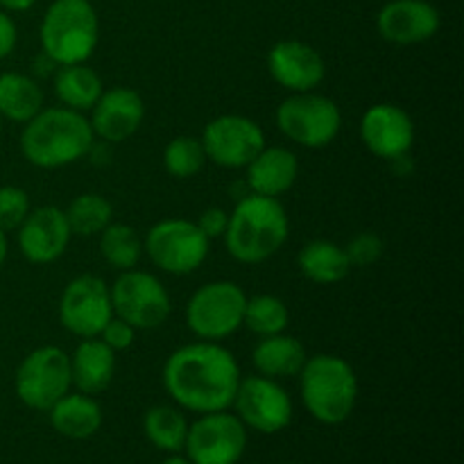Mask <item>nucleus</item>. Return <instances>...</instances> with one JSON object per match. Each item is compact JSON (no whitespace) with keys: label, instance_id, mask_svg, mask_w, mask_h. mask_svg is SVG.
Returning <instances> with one entry per match:
<instances>
[{"label":"nucleus","instance_id":"f257e3e1","mask_svg":"<svg viewBox=\"0 0 464 464\" xmlns=\"http://www.w3.org/2000/svg\"><path fill=\"white\" fill-rule=\"evenodd\" d=\"M240 367L229 349L216 343H195L177 349L163 365V385L186 411L220 412L234 403Z\"/></svg>","mask_w":464,"mask_h":464},{"label":"nucleus","instance_id":"f03ea898","mask_svg":"<svg viewBox=\"0 0 464 464\" xmlns=\"http://www.w3.org/2000/svg\"><path fill=\"white\" fill-rule=\"evenodd\" d=\"M93 130L84 113L66 107L41 109L21 134V152L36 168H63L93 148Z\"/></svg>","mask_w":464,"mask_h":464},{"label":"nucleus","instance_id":"7ed1b4c3","mask_svg":"<svg viewBox=\"0 0 464 464\" xmlns=\"http://www.w3.org/2000/svg\"><path fill=\"white\" fill-rule=\"evenodd\" d=\"M290 234L288 213L279 198L247 195L229 216L225 245L238 263L256 266L275 256Z\"/></svg>","mask_w":464,"mask_h":464},{"label":"nucleus","instance_id":"20e7f679","mask_svg":"<svg viewBox=\"0 0 464 464\" xmlns=\"http://www.w3.org/2000/svg\"><path fill=\"white\" fill-rule=\"evenodd\" d=\"M299 376L304 406L317 421L335 426L349 420L356 408L358 379L344 358L331 353L306 358Z\"/></svg>","mask_w":464,"mask_h":464},{"label":"nucleus","instance_id":"39448f33","mask_svg":"<svg viewBox=\"0 0 464 464\" xmlns=\"http://www.w3.org/2000/svg\"><path fill=\"white\" fill-rule=\"evenodd\" d=\"M44 54L57 66L86 63L100 41V23L89 0H54L39 30Z\"/></svg>","mask_w":464,"mask_h":464},{"label":"nucleus","instance_id":"423d86ee","mask_svg":"<svg viewBox=\"0 0 464 464\" xmlns=\"http://www.w3.org/2000/svg\"><path fill=\"white\" fill-rule=\"evenodd\" d=\"M276 127L285 139L302 148H326L340 134L343 113L326 95H317L313 91L295 93L276 109Z\"/></svg>","mask_w":464,"mask_h":464},{"label":"nucleus","instance_id":"0eeeda50","mask_svg":"<svg viewBox=\"0 0 464 464\" xmlns=\"http://www.w3.org/2000/svg\"><path fill=\"white\" fill-rule=\"evenodd\" d=\"M247 295L234 281H211L193 293L186 306V324L198 338L218 343L243 326Z\"/></svg>","mask_w":464,"mask_h":464},{"label":"nucleus","instance_id":"6e6552de","mask_svg":"<svg viewBox=\"0 0 464 464\" xmlns=\"http://www.w3.org/2000/svg\"><path fill=\"white\" fill-rule=\"evenodd\" d=\"M71 385V356L59 347L34 349L16 370L18 399L34 411H50Z\"/></svg>","mask_w":464,"mask_h":464},{"label":"nucleus","instance_id":"1a4fd4ad","mask_svg":"<svg viewBox=\"0 0 464 464\" xmlns=\"http://www.w3.org/2000/svg\"><path fill=\"white\" fill-rule=\"evenodd\" d=\"M109 293L113 315L125 320L136 331L157 329L170 315V295L166 285L150 272L125 270Z\"/></svg>","mask_w":464,"mask_h":464},{"label":"nucleus","instance_id":"9d476101","mask_svg":"<svg viewBox=\"0 0 464 464\" xmlns=\"http://www.w3.org/2000/svg\"><path fill=\"white\" fill-rule=\"evenodd\" d=\"M143 249L168 275H190L208 256V238L190 220H161L148 231Z\"/></svg>","mask_w":464,"mask_h":464},{"label":"nucleus","instance_id":"9b49d317","mask_svg":"<svg viewBox=\"0 0 464 464\" xmlns=\"http://www.w3.org/2000/svg\"><path fill=\"white\" fill-rule=\"evenodd\" d=\"M184 449L193 464H238L247 449V429L227 411L207 412L188 426Z\"/></svg>","mask_w":464,"mask_h":464},{"label":"nucleus","instance_id":"f8f14e48","mask_svg":"<svg viewBox=\"0 0 464 464\" xmlns=\"http://www.w3.org/2000/svg\"><path fill=\"white\" fill-rule=\"evenodd\" d=\"M113 317L111 293L100 276L82 275L63 288L59 322L77 338H98Z\"/></svg>","mask_w":464,"mask_h":464},{"label":"nucleus","instance_id":"ddd939ff","mask_svg":"<svg viewBox=\"0 0 464 464\" xmlns=\"http://www.w3.org/2000/svg\"><path fill=\"white\" fill-rule=\"evenodd\" d=\"M202 145L207 159L220 168H247L266 148V134L252 118L238 113L218 116L204 127Z\"/></svg>","mask_w":464,"mask_h":464},{"label":"nucleus","instance_id":"4468645a","mask_svg":"<svg viewBox=\"0 0 464 464\" xmlns=\"http://www.w3.org/2000/svg\"><path fill=\"white\" fill-rule=\"evenodd\" d=\"M231 406H236V417L243 421L245 429L258 433L275 435L288 429L293 421V401L288 392L275 379L261 374L240 379Z\"/></svg>","mask_w":464,"mask_h":464},{"label":"nucleus","instance_id":"2eb2a0df","mask_svg":"<svg viewBox=\"0 0 464 464\" xmlns=\"http://www.w3.org/2000/svg\"><path fill=\"white\" fill-rule=\"evenodd\" d=\"M361 139L372 154L394 161L411 152L415 143V125L411 113L397 104H374L361 121Z\"/></svg>","mask_w":464,"mask_h":464},{"label":"nucleus","instance_id":"dca6fc26","mask_svg":"<svg viewBox=\"0 0 464 464\" xmlns=\"http://www.w3.org/2000/svg\"><path fill=\"white\" fill-rule=\"evenodd\" d=\"M72 234L68 227L66 213L59 207H39L27 213L18 227V247L30 263L45 266L63 256Z\"/></svg>","mask_w":464,"mask_h":464},{"label":"nucleus","instance_id":"f3484780","mask_svg":"<svg viewBox=\"0 0 464 464\" xmlns=\"http://www.w3.org/2000/svg\"><path fill=\"white\" fill-rule=\"evenodd\" d=\"M145 116L143 98L134 89L113 86L102 91L91 109V130L104 143H122L139 131Z\"/></svg>","mask_w":464,"mask_h":464},{"label":"nucleus","instance_id":"a211bd4d","mask_svg":"<svg viewBox=\"0 0 464 464\" xmlns=\"http://www.w3.org/2000/svg\"><path fill=\"white\" fill-rule=\"evenodd\" d=\"M272 80L293 93H308L324 80V59L304 41H279L267 53Z\"/></svg>","mask_w":464,"mask_h":464},{"label":"nucleus","instance_id":"6ab92c4d","mask_svg":"<svg viewBox=\"0 0 464 464\" xmlns=\"http://www.w3.org/2000/svg\"><path fill=\"white\" fill-rule=\"evenodd\" d=\"M376 25L390 44L415 45L438 34L440 14L426 0H392L379 12Z\"/></svg>","mask_w":464,"mask_h":464},{"label":"nucleus","instance_id":"aec40b11","mask_svg":"<svg viewBox=\"0 0 464 464\" xmlns=\"http://www.w3.org/2000/svg\"><path fill=\"white\" fill-rule=\"evenodd\" d=\"M116 374V352L100 338H84L71 356V379L77 392L102 394Z\"/></svg>","mask_w":464,"mask_h":464},{"label":"nucleus","instance_id":"412c9836","mask_svg":"<svg viewBox=\"0 0 464 464\" xmlns=\"http://www.w3.org/2000/svg\"><path fill=\"white\" fill-rule=\"evenodd\" d=\"M299 161L285 148H263L247 166V181L252 193L279 198L297 181Z\"/></svg>","mask_w":464,"mask_h":464},{"label":"nucleus","instance_id":"4be33fe9","mask_svg":"<svg viewBox=\"0 0 464 464\" xmlns=\"http://www.w3.org/2000/svg\"><path fill=\"white\" fill-rule=\"evenodd\" d=\"M306 349L297 338L285 334L267 335L254 347L252 362L258 374L267 379H290L299 376L304 362H306Z\"/></svg>","mask_w":464,"mask_h":464},{"label":"nucleus","instance_id":"5701e85b","mask_svg":"<svg viewBox=\"0 0 464 464\" xmlns=\"http://www.w3.org/2000/svg\"><path fill=\"white\" fill-rule=\"evenodd\" d=\"M48 412L53 429L68 440H86L102 426V408L89 394H63Z\"/></svg>","mask_w":464,"mask_h":464},{"label":"nucleus","instance_id":"b1692460","mask_svg":"<svg viewBox=\"0 0 464 464\" xmlns=\"http://www.w3.org/2000/svg\"><path fill=\"white\" fill-rule=\"evenodd\" d=\"M102 91V80L86 63L59 66L57 75H54V93H57L59 102L72 111H91Z\"/></svg>","mask_w":464,"mask_h":464},{"label":"nucleus","instance_id":"393cba45","mask_svg":"<svg viewBox=\"0 0 464 464\" xmlns=\"http://www.w3.org/2000/svg\"><path fill=\"white\" fill-rule=\"evenodd\" d=\"M299 270L308 281L320 285L340 284L352 272L344 247H338L331 240H313L299 252Z\"/></svg>","mask_w":464,"mask_h":464},{"label":"nucleus","instance_id":"a878e982","mask_svg":"<svg viewBox=\"0 0 464 464\" xmlns=\"http://www.w3.org/2000/svg\"><path fill=\"white\" fill-rule=\"evenodd\" d=\"M41 109H44V91L32 77L21 72L0 75V118L25 125Z\"/></svg>","mask_w":464,"mask_h":464},{"label":"nucleus","instance_id":"bb28decb","mask_svg":"<svg viewBox=\"0 0 464 464\" xmlns=\"http://www.w3.org/2000/svg\"><path fill=\"white\" fill-rule=\"evenodd\" d=\"M145 435L157 449L177 453L184 449L188 435V421L181 411L172 406H154L145 415Z\"/></svg>","mask_w":464,"mask_h":464},{"label":"nucleus","instance_id":"cd10ccee","mask_svg":"<svg viewBox=\"0 0 464 464\" xmlns=\"http://www.w3.org/2000/svg\"><path fill=\"white\" fill-rule=\"evenodd\" d=\"M66 220L72 236H95L102 234L111 225L113 208L107 198L98 193L77 195L66 208Z\"/></svg>","mask_w":464,"mask_h":464},{"label":"nucleus","instance_id":"c85d7f7f","mask_svg":"<svg viewBox=\"0 0 464 464\" xmlns=\"http://www.w3.org/2000/svg\"><path fill=\"white\" fill-rule=\"evenodd\" d=\"M100 252H102L104 261L116 270H134L136 263L143 256V240L139 238L134 227L111 222L100 234Z\"/></svg>","mask_w":464,"mask_h":464},{"label":"nucleus","instance_id":"c756f323","mask_svg":"<svg viewBox=\"0 0 464 464\" xmlns=\"http://www.w3.org/2000/svg\"><path fill=\"white\" fill-rule=\"evenodd\" d=\"M288 320V308L275 295H256V297L247 299V304H245L243 326H247L252 334L261 335V338L284 334Z\"/></svg>","mask_w":464,"mask_h":464},{"label":"nucleus","instance_id":"7c9ffc66","mask_svg":"<svg viewBox=\"0 0 464 464\" xmlns=\"http://www.w3.org/2000/svg\"><path fill=\"white\" fill-rule=\"evenodd\" d=\"M207 161L202 140L195 136H177L163 150V166H166L168 175L177 177V179L195 177Z\"/></svg>","mask_w":464,"mask_h":464},{"label":"nucleus","instance_id":"2f4dec72","mask_svg":"<svg viewBox=\"0 0 464 464\" xmlns=\"http://www.w3.org/2000/svg\"><path fill=\"white\" fill-rule=\"evenodd\" d=\"M27 213H30V198L25 190L18 186H3L0 188V229H18Z\"/></svg>","mask_w":464,"mask_h":464},{"label":"nucleus","instance_id":"473e14b6","mask_svg":"<svg viewBox=\"0 0 464 464\" xmlns=\"http://www.w3.org/2000/svg\"><path fill=\"white\" fill-rule=\"evenodd\" d=\"M383 240L376 234H372V231H365V234H358L344 247V252H347L352 267H367L383 256Z\"/></svg>","mask_w":464,"mask_h":464},{"label":"nucleus","instance_id":"72a5a7b5","mask_svg":"<svg viewBox=\"0 0 464 464\" xmlns=\"http://www.w3.org/2000/svg\"><path fill=\"white\" fill-rule=\"evenodd\" d=\"M98 338L102 340L109 349H113V352H125V349H130L131 344H134L136 329L131 324H127L125 320H121V317L113 315L111 320L107 322V326H104L102 334H100Z\"/></svg>","mask_w":464,"mask_h":464},{"label":"nucleus","instance_id":"f704fd0d","mask_svg":"<svg viewBox=\"0 0 464 464\" xmlns=\"http://www.w3.org/2000/svg\"><path fill=\"white\" fill-rule=\"evenodd\" d=\"M195 225L199 227V231H202L208 240L222 238L227 231V225H229V213L220 207H211L199 216V220L195 222Z\"/></svg>","mask_w":464,"mask_h":464},{"label":"nucleus","instance_id":"c9c22d12","mask_svg":"<svg viewBox=\"0 0 464 464\" xmlns=\"http://www.w3.org/2000/svg\"><path fill=\"white\" fill-rule=\"evenodd\" d=\"M16 41H18V32H16V25H14L12 16L0 12V59L9 57V54L14 53Z\"/></svg>","mask_w":464,"mask_h":464},{"label":"nucleus","instance_id":"e433bc0d","mask_svg":"<svg viewBox=\"0 0 464 464\" xmlns=\"http://www.w3.org/2000/svg\"><path fill=\"white\" fill-rule=\"evenodd\" d=\"M36 0H0V5H3L7 12H25V9H30Z\"/></svg>","mask_w":464,"mask_h":464},{"label":"nucleus","instance_id":"4c0bfd02","mask_svg":"<svg viewBox=\"0 0 464 464\" xmlns=\"http://www.w3.org/2000/svg\"><path fill=\"white\" fill-rule=\"evenodd\" d=\"M5 258H7V231L0 229V267H3Z\"/></svg>","mask_w":464,"mask_h":464},{"label":"nucleus","instance_id":"58836bf2","mask_svg":"<svg viewBox=\"0 0 464 464\" xmlns=\"http://www.w3.org/2000/svg\"><path fill=\"white\" fill-rule=\"evenodd\" d=\"M161 464H193L188 460V458H181V456H172L168 458V460H163Z\"/></svg>","mask_w":464,"mask_h":464},{"label":"nucleus","instance_id":"ea45409f","mask_svg":"<svg viewBox=\"0 0 464 464\" xmlns=\"http://www.w3.org/2000/svg\"><path fill=\"white\" fill-rule=\"evenodd\" d=\"M0 125H3V118H0Z\"/></svg>","mask_w":464,"mask_h":464}]
</instances>
